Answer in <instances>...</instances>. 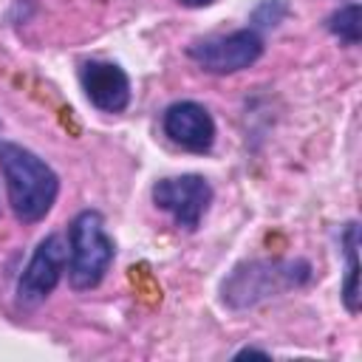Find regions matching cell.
<instances>
[{"instance_id":"7","label":"cell","mask_w":362,"mask_h":362,"mask_svg":"<svg viewBox=\"0 0 362 362\" xmlns=\"http://www.w3.org/2000/svg\"><path fill=\"white\" fill-rule=\"evenodd\" d=\"M79 85L88 102L102 113H122L130 105V76L122 65L107 59H85L79 65Z\"/></svg>"},{"instance_id":"2","label":"cell","mask_w":362,"mask_h":362,"mask_svg":"<svg viewBox=\"0 0 362 362\" xmlns=\"http://www.w3.org/2000/svg\"><path fill=\"white\" fill-rule=\"evenodd\" d=\"M116 243L105 229V218L96 209H82L68 226V283L74 291L96 288L110 272Z\"/></svg>"},{"instance_id":"4","label":"cell","mask_w":362,"mask_h":362,"mask_svg":"<svg viewBox=\"0 0 362 362\" xmlns=\"http://www.w3.org/2000/svg\"><path fill=\"white\" fill-rule=\"evenodd\" d=\"M187 57L209 74H238L243 68H252L263 57V37L255 28L204 37L187 45Z\"/></svg>"},{"instance_id":"5","label":"cell","mask_w":362,"mask_h":362,"mask_svg":"<svg viewBox=\"0 0 362 362\" xmlns=\"http://www.w3.org/2000/svg\"><path fill=\"white\" fill-rule=\"evenodd\" d=\"M68 269V243L62 235H45L34 255L28 257L17 288H14V300L20 308H37L40 303H45L51 297V291L57 288V283L62 280Z\"/></svg>"},{"instance_id":"6","label":"cell","mask_w":362,"mask_h":362,"mask_svg":"<svg viewBox=\"0 0 362 362\" xmlns=\"http://www.w3.org/2000/svg\"><path fill=\"white\" fill-rule=\"evenodd\" d=\"M153 204L158 209H164L167 215H173L175 226L184 232H195L212 204V184L198 175V173H187V175H173V178H158L150 189Z\"/></svg>"},{"instance_id":"10","label":"cell","mask_w":362,"mask_h":362,"mask_svg":"<svg viewBox=\"0 0 362 362\" xmlns=\"http://www.w3.org/2000/svg\"><path fill=\"white\" fill-rule=\"evenodd\" d=\"M325 28L342 42V45H359L362 40V17H359V3L339 6L337 11L328 14Z\"/></svg>"},{"instance_id":"9","label":"cell","mask_w":362,"mask_h":362,"mask_svg":"<svg viewBox=\"0 0 362 362\" xmlns=\"http://www.w3.org/2000/svg\"><path fill=\"white\" fill-rule=\"evenodd\" d=\"M342 249H345V280H342V303L348 308V314H359V223L351 221L342 229L339 238Z\"/></svg>"},{"instance_id":"11","label":"cell","mask_w":362,"mask_h":362,"mask_svg":"<svg viewBox=\"0 0 362 362\" xmlns=\"http://www.w3.org/2000/svg\"><path fill=\"white\" fill-rule=\"evenodd\" d=\"M286 3L283 0H263L257 8H255V14H252V23L255 25H260V28H272V25H277L283 17H286Z\"/></svg>"},{"instance_id":"1","label":"cell","mask_w":362,"mask_h":362,"mask_svg":"<svg viewBox=\"0 0 362 362\" xmlns=\"http://www.w3.org/2000/svg\"><path fill=\"white\" fill-rule=\"evenodd\" d=\"M0 173L8 206L20 223H37L51 212L59 195V175L45 164V158L23 144L0 141Z\"/></svg>"},{"instance_id":"3","label":"cell","mask_w":362,"mask_h":362,"mask_svg":"<svg viewBox=\"0 0 362 362\" xmlns=\"http://www.w3.org/2000/svg\"><path fill=\"white\" fill-rule=\"evenodd\" d=\"M311 280L308 260H249L223 280L221 297L229 308H249Z\"/></svg>"},{"instance_id":"13","label":"cell","mask_w":362,"mask_h":362,"mask_svg":"<svg viewBox=\"0 0 362 362\" xmlns=\"http://www.w3.org/2000/svg\"><path fill=\"white\" fill-rule=\"evenodd\" d=\"M249 354H260V356H269V351H263V348H255V345H249V348H240L235 356H249Z\"/></svg>"},{"instance_id":"12","label":"cell","mask_w":362,"mask_h":362,"mask_svg":"<svg viewBox=\"0 0 362 362\" xmlns=\"http://www.w3.org/2000/svg\"><path fill=\"white\" fill-rule=\"evenodd\" d=\"M181 6H187V8H204V6H212V3H218V0H178Z\"/></svg>"},{"instance_id":"8","label":"cell","mask_w":362,"mask_h":362,"mask_svg":"<svg viewBox=\"0 0 362 362\" xmlns=\"http://www.w3.org/2000/svg\"><path fill=\"white\" fill-rule=\"evenodd\" d=\"M164 136L189 153H209L215 144V119L212 113L192 99L173 102L161 116Z\"/></svg>"}]
</instances>
